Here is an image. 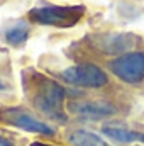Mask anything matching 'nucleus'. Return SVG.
<instances>
[{
    "mask_svg": "<svg viewBox=\"0 0 144 146\" xmlns=\"http://www.w3.org/2000/svg\"><path fill=\"white\" fill-rule=\"evenodd\" d=\"M85 14V7L81 5H46L37 7L29 12V17L42 26H54L68 29L80 22Z\"/></svg>",
    "mask_w": 144,
    "mask_h": 146,
    "instance_id": "nucleus-2",
    "label": "nucleus"
},
{
    "mask_svg": "<svg viewBox=\"0 0 144 146\" xmlns=\"http://www.w3.org/2000/svg\"><path fill=\"white\" fill-rule=\"evenodd\" d=\"M137 42V37L132 36V34H127V33H112V34H105V36H100L95 44L108 54H126V51L132 49Z\"/></svg>",
    "mask_w": 144,
    "mask_h": 146,
    "instance_id": "nucleus-6",
    "label": "nucleus"
},
{
    "mask_svg": "<svg viewBox=\"0 0 144 146\" xmlns=\"http://www.w3.org/2000/svg\"><path fill=\"white\" fill-rule=\"evenodd\" d=\"M102 133L117 143H136V141L144 143V133H137V131H132V129H127L122 126L108 124V126L102 127Z\"/></svg>",
    "mask_w": 144,
    "mask_h": 146,
    "instance_id": "nucleus-8",
    "label": "nucleus"
},
{
    "mask_svg": "<svg viewBox=\"0 0 144 146\" xmlns=\"http://www.w3.org/2000/svg\"><path fill=\"white\" fill-rule=\"evenodd\" d=\"M70 109L80 115H85V117H107L115 114L117 109L115 106H112L110 102L105 100H85V102H71L70 104Z\"/></svg>",
    "mask_w": 144,
    "mask_h": 146,
    "instance_id": "nucleus-7",
    "label": "nucleus"
},
{
    "mask_svg": "<svg viewBox=\"0 0 144 146\" xmlns=\"http://www.w3.org/2000/svg\"><path fill=\"white\" fill-rule=\"evenodd\" d=\"M27 36H29V27H27V24H22V22H19V24H15L14 27H10V29L5 31V39H7V42H10V44H14V46L22 44V42L27 39Z\"/></svg>",
    "mask_w": 144,
    "mask_h": 146,
    "instance_id": "nucleus-10",
    "label": "nucleus"
},
{
    "mask_svg": "<svg viewBox=\"0 0 144 146\" xmlns=\"http://www.w3.org/2000/svg\"><path fill=\"white\" fill-rule=\"evenodd\" d=\"M70 143L73 146H110L107 141H104L100 136H97L92 131L78 129L70 134Z\"/></svg>",
    "mask_w": 144,
    "mask_h": 146,
    "instance_id": "nucleus-9",
    "label": "nucleus"
},
{
    "mask_svg": "<svg viewBox=\"0 0 144 146\" xmlns=\"http://www.w3.org/2000/svg\"><path fill=\"white\" fill-rule=\"evenodd\" d=\"M32 102L42 114H46L49 119L65 122L66 114L63 109L65 102V88L56 83L54 80L44 78L41 75H34V95Z\"/></svg>",
    "mask_w": 144,
    "mask_h": 146,
    "instance_id": "nucleus-1",
    "label": "nucleus"
},
{
    "mask_svg": "<svg viewBox=\"0 0 144 146\" xmlns=\"http://www.w3.org/2000/svg\"><path fill=\"white\" fill-rule=\"evenodd\" d=\"M110 72L126 83H137L144 78V53H126L110 61Z\"/></svg>",
    "mask_w": 144,
    "mask_h": 146,
    "instance_id": "nucleus-3",
    "label": "nucleus"
},
{
    "mask_svg": "<svg viewBox=\"0 0 144 146\" xmlns=\"http://www.w3.org/2000/svg\"><path fill=\"white\" fill-rule=\"evenodd\" d=\"M63 80L76 87H87V88H100L107 83V75L102 68L92 63L85 65H75L71 68H66L61 73Z\"/></svg>",
    "mask_w": 144,
    "mask_h": 146,
    "instance_id": "nucleus-4",
    "label": "nucleus"
},
{
    "mask_svg": "<svg viewBox=\"0 0 144 146\" xmlns=\"http://www.w3.org/2000/svg\"><path fill=\"white\" fill-rule=\"evenodd\" d=\"M31 146H53V145H46V143H39V141H36V143H32Z\"/></svg>",
    "mask_w": 144,
    "mask_h": 146,
    "instance_id": "nucleus-12",
    "label": "nucleus"
},
{
    "mask_svg": "<svg viewBox=\"0 0 144 146\" xmlns=\"http://www.w3.org/2000/svg\"><path fill=\"white\" fill-rule=\"evenodd\" d=\"M0 146H15V145H14V141H10L9 138L0 136Z\"/></svg>",
    "mask_w": 144,
    "mask_h": 146,
    "instance_id": "nucleus-11",
    "label": "nucleus"
},
{
    "mask_svg": "<svg viewBox=\"0 0 144 146\" xmlns=\"http://www.w3.org/2000/svg\"><path fill=\"white\" fill-rule=\"evenodd\" d=\"M0 119L10 126H15L19 129L29 131V133H36V134H54V129L51 126H48L46 122L36 119L32 114H29L27 110L20 109V107H12V109H5L0 112Z\"/></svg>",
    "mask_w": 144,
    "mask_h": 146,
    "instance_id": "nucleus-5",
    "label": "nucleus"
},
{
    "mask_svg": "<svg viewBox=\"0 0 144 146\" xmlns=\"http://www.w3.org/2000/svg\"><path fill=\"white\" fill-rule=\"evenodd\" d=\"M3 88H5V85H3V83L0 82V90H3Z\"/></svg>",
    "mask_w": 144,
    "mask_h": 146,
    "instance_id": "nucleus-13",
    "label": "nucleus"
}]
</instances>
